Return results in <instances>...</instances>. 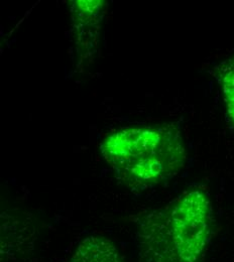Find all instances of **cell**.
<instances>
[{
  "instance_id": "3",
  "label": "cell",
  "mask_w": 234,
  "mask_h": 262,
  "mask_svg": "<svg viewBox=\"0 0 234 262\" xmlns=\"http://www.w3.org/2000/svg\"><path fill=\"white\" fill-rule=\"evenodd\" d=\"M105 8L106 4L101 0L72 2V30L79 69L92 63L97 54Z\"/></svg>"
},
{
  "instance_id": "1",
  "label": "cell",
  "mask_w": 234,
  "mask_h": 262,
  "mask_svg": "<svg viewBox=\"0 0 234 262\" xmlns=\"http://www.w3.org/2000/svg\"><path fill=\"white\" fill-rule=\"evenodd\" d=\"M214 228L209 192L201 186L189 188L139 218L138 254L143 262H205Z\"/></svg>"
},
{
  "instance_id": "4",
  "label": "cell",
  "mask_w": 234,
  "mask_h": 262,
  "mask_svg": "<svg viewBox=\"0 0 234 262\" xmlns=\"http://www.w3.org/2000/svg\"><path fill=\"white\" fill-rule=\"evenodd\" d=\"M69 262H124V260L112 240L101 235H91L79 242Z\"/></svg>"
},
{
  "instance_id": "2",
  "label": "cell",
  "mask_w": 234,
  "mask_h": 262,
  "mask_svg": "<svg viewBox=\"0 0 234 262\" xmlns=\"http://www.w3.org/2000/svg\"><path fill=\"white\" fill-rule=\"evenodd\" d=\"M100 152L126 188L144 191L169 181L187 164V147L175 124L131 126L108 134Z\"/></svg>"
},
{
  "instance_id": "5",
  "label": "cell",
  "mask_w": 234,
  "mask_h": 262,
  "mask_svg": "<svg viewBox=\"0 0 234 262\" xmlns=\"http://www.w3.org/2000/svg\"><path fill=\"white\" fill-rule=\"evenodd\" d=\"M213 71L222 91L227 114L234 126V55L216 66Z\"/></svg>"
}]
</instances>
